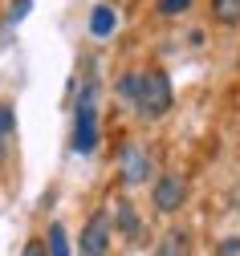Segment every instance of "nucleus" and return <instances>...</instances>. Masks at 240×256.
<instances>
[{"mask_svg":"<svg viewBox=\"0 0 240 256\" xmlns=\"http://www.w3.org/2000/svg\"><path fill=\"white\" fill-rule=\"evenodd\" d=\"M114 220H118V228H122V236H126V240H139V216H134V208H130L126 200H118Z\"/></svg>","mask_w":240,"mask_h":256,"instance_id":"6e6552de","label":"nucleus"},{"mask_svg":"<svg viewBox=\"0 0 240 256\" xmlns=\"http://www.w3.org/2000/svg\"><path fill=\"white\" fill-rule=\"evenodd\" d=\"M183 200H187V183H183L179 175H163V179L155 183V208H159L163 216L179 212V208H183Z\"/></svg>","mask_w":240,"mask_h":256,"instance_id":"20e7f679","label":"nucleus"},{"mask_svg":"<svg viewBox=\"0 0 240 256\" xmlns=\"http://www.w3.org/2000/svg\"><path fill=\"white\" fill-rule=\"evenodd\" d=\"M155 256H191V236H187L183 228H171V232H163V240H159Z\"/></svg>","mask_w":240,"mask_h":256,"instance_id":"423d86ee","label":"nucleus"},{"mask_svg":"<svg viewBox=\"0 0 240 256\" xmlns=\"http://www.w3.org/2000/svg\"><path fill=\"white\" fill-rule=\"evenodd\" d=\"M21 256H49V248H45V244H41V240H29V244H25V252H21Z\"/></svg>","mask_w":240,"mask_h":256,"instance_id":"4468645a","label":"nucleus"},{"mask_svg":"<svg viewBox=\"0 0 240 256\" xmlns=\"http://www.w3.org/2000/svg\"><path fill=\"white\" fill-rule=\"evenodd\" d=\"M118 167H122V179H126V183H147V175H151V158H147L143 146H126L122 158H118Z\"/></svg>","mask_w":240,"mask_h":256,"instance_id":"39448f33","label":"nucleus"},{"mask_svg":"<svg viewBox=\"0 0 240 256\" xmlns=\"http://www.w3.org/2000/svg\"><path fill=\"white\" fill-rule=\"evenodd\" d=\"M216 256H240V236H228V240H220Z\"/></svg>","mask_w":240,"mask_h":256,"instance_id":"ddd939ff","label":"nucleus"},{"mask_svg":"<svg viewBox=\"0 0 240 256\" xmlns=\"http://www.w3.org/2000/svg\"><path fill=\"white\" fill-rule=\"evenodd\" d=\"M212 20L224 28L240 24V0H212Z\"/></svg>","mask_w":240,"mask_h":256,"instance_id":"0eeeda50","label":"nucleus"},{"mask_svg":"<svg viewBox=\"0 0 240 256\" xmlns=\"http://www.w3.org/2000/svg\"><path fill=\"white\" fill-rule=\"evenodd\" d=\"M25 4H29V0H21V12H25Z\"/></svg>","mask_w":240,"mask_h":256,"instance_id":"dca6fc26","label":"nucleus"},{"mask_svg":"<svg viewBox=\"0 0 240 256\" xmlns=\"http://www.w3.org/2000/svg\"><path fill=\"white\" fill-rule=\"evenodd\" d=\"M90 33H94V37H110V33H114V8L98 4L94 16H90Z\"/></svg>","mask_w":240,"mask_h":256,"instance_id":"1a4fd4ad","label":"nucleus"},{"mask_svg":"<svg viewBox=\"0 0 240 256\" xmlns=\"http://www.w3.org/2000/svg\"><path fill=\"white\" fill-rule=\"evenodd\" d=\"M106 248H110V216L98 212L82 228V256H106Z\"/></svg>","mask_w":240,"mask_h":256,"instance_id":"7ed1b4c3","label":"nucleus"},{"mask_svg":"<svg viewBox=\"0 0 240 256\" xmlns=\"http://www.w3.org/2000/svg\"><path fill=\"white\" fill-rule=\"evenodd\" d=\"M49 256H70V240H65V228H61V224H53V228H49Z\"/></svg>","mask_w":240,"mask_h":256,"instance_id":"9d476101","label":"nucleus"},{"mask_svg":"<svg viewBox=\"0 0 240 256\" xmlns=\"http://www.w3.org/2000/svg\"><path fill=\"white\" fill-rule=\"evenodd\" d=\"M0 158H5V134H0Z\"/></svg>","mask_w":240,"mask_h":256,"instance_id":"2eb2a0df","label":"nucleus"},{"mask_svg":"<svg viewBox=\"0 0 240 256\" xmlns=\"http://www.w3.org/2000/svg\"><path fill=\"white\" fill-rule=\"evenodd\" d=\"M98 146V106H94V86L82 94L78 102V126H74V150L78 154H90Z\"/></svg>","mask_w":240,"mask_h":256,"instance_id":"f03ea898","label":"nucleus"},{"mask_svg":"<svg viewBox=\"0 0 240 256\" xmlns=\"http://www.w3.org/2000/svg\"><path fill=\"white\" fill-rule=\"evenodd\" d=\"M175 102V94H171V78L163 70H147L139 74V90H134V106H139L143 118H163Z\"/></svg>","mask_w":240,"mask_h":256,"instance_id":"f257e3e1","label":"nucleus"},{"mask_svg":"<svg viewBox=\"0 0 240 256\" xmlns=\"http://www.w3.org/2000/svg\"><path fill=\"white\" fill-rule=\"evenodd\" d=\"M191 8V0H159V16H183Z\"/></svg>","mask_w":240,"mask_h":256,"instance_id":"9b49d317","label":"nucleus"},{"mask_svg":"<svg viewBox=\"0 0 240 256\" xmlns=\"http://www.w3.org/2000/svg\"><path fill=\"white\" fill-rule=\"evenodd\" d=\"M13 126H17V118H13V106H5V102H0V134H13Z\"/></svg>","mask_w":240,"mask_h":256,"instance_id":"f8f14e48","label":"nucleus"}]
</instances>
